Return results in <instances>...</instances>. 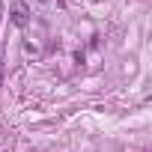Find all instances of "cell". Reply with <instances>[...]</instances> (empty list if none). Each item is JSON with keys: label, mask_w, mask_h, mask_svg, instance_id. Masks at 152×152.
I'll return each instance as SVG.
<instances>
[{"label": "cell", "mask_w": 152, "mask_h": 152, "mask_svg": "<svg viewBox=\"0 0 152 152\" xmlns=\"http://www.w3.org/2000/svg\"><path fill=\"white\" fill-rule=\"evenodd\" d=\"M9 15H12V24L15 27H27L30 24V9H27L24 0H15V3L9 6Z\"/></svg>", "instance_id": "1"}, {"label": "cell", "mask_w": 152, "mask_h": 152, "mask_svg": "<svg viewBox=\"0 0 152 152\" xmlns=\"http://www.w3.org/2000/svg\"><path fill=\"white\" fill-rule=\"evenodd\" d=\"M39 3H51V0H39Z\"/></svg>", "instance_id": "2"}]
</instances>
